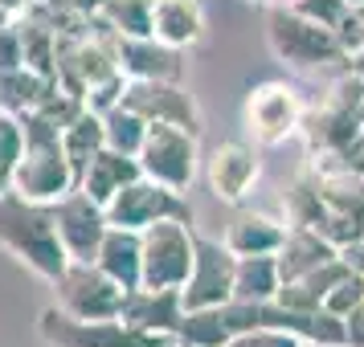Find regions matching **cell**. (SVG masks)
Wrapping results in <instances>:
<instances>
[{"instance_id":"cell-4","label":"cell","mask_w":364,"mask_h":347,"mask_svg":"<svg viewBox=\"0 0 364 347\" xmlns=\"http://www.w3.org/2000/svg\"><path fill=\"white\" fill-rule=\"evenodd\" d=\"M266 41L279 62L295 70H315V66H348V50L340 33L319 25V21L295 13L291 4H270L266 13Z\"/></svg>"},{"instance_id":"cell-9","label":"cell","mask_w":364,"mask_h":347,"mask_svg":"<svg viewBox=\"0 0 364 347\" xmlns=\"http://www.w3.org/2000/svg\"><path fill=\"white\" fill-rule=\"evenodd\" d=\"M50 286L53 307H62L74 319H119L123 294H127L99 262H70Z\"/></svg>"},{"instance_id":"cell-26","label":"cell","mask_w":364,"mask_h":347,"mask_svg":"<svg viewBox=\"0 0 364 347\" xmlns=\"http://www.w3.org/2000/svg\"><path fill=\"white\" fill-rule=\"evenodd\" d=\"M62 148H66L70 164H74V172L82 176V167L90 164V155L99 148H107V139H102V115H95V111H78V115L66 123V131H62Z\"/></svg>"},{"instance_id":"cell-5","label":"cell","mask_w":364,"mask_h":347,"mask_svg":"<svg viewBox=\"0 0 364 347\" xmlns=\"http://www.w3.org/2000/svg\"><path fill=\"white\" fill-rule=\"evenodd\" d=\"M37 331L50 347H160L164 335L139 331L123 319H74L62 307H46Z\"/></svg>"},{"instance_id":"cell-23","label":"cell","mask_w":364,"mask_h":347,"mask_svg":"<svg viewBox=\"0 0 364 347\" xmlns=\"http://www.w3.org/2000/svg\"><path fill=\"white\" fill-rule=\"evenodd\" d=\"M282 221H287L291 229H315V233L328 237V200L319 192L315 172H303V176L287 188V197H282Z\"/></svg>"},{"instance_id":"cell-18","label":"cell","mask_w":364,"mask_h":347,"mask_svg":"<svg viewBox=\"0 0 364 347\" xmlns=\"http://www.w3.org/2000/svg\"><path fill=\"white\" fill-rule=\"evenodd\" d=\"M221 241L230 246L233 258L279 253L282 241H287V221H282V216H270V213H237Z\"/></svg>"},{"instance_id":"cell-38","label":"cell","mask_w":364,"mask_h":347,"mask_svg":"<svg viewBox=\"0 0 364 347\" xmlns=\"http://www.w3.org/2000/svg\"><path fill=\"white\" fill-rule=\"evenodd\" d=\"M160 347H184V343H176V339H164V343H160Z\"/></svg>"},{"instance_id":"cell-19","label":"cell","mask_w":364,"mask_h":347,"mask_svg":"<svg viewBox=\"0 0 364 347\" xmlns=\"http://www.w3.org/2000/svg\"><path fill=\"white\" fill-rule=\"evenodd\" d=\"M144 167L135 155H123L115 148H99L90 155V164L82 167V176H78V188H82L90 200H99L102 209H107V200L115 197L123 184H132Z\"/></svg>"},{"instance_id":"cell-10","label":"cell","mask_w":364,"mask_h":347,"mask_svg":"<svg viewBox=\"0 0 364 347\" xmlns=\"http://www.w3.org/2000/svg\"><path fill=\"white\" fill-rule=\"evenodd\" d=\"M144 241V278L139 286H176L181 290L193 270L197 233L188 221H156L139 233Z\"/></svg>"},{"instance_id":"cell-34","label":"cell","mask_w":364,"mask_h":347,"mask_svg":"<svg viewBox=\"0 0 364 347\" xmlns=\"http://www.w3.org/2000/svg\"><path fill=\"white\" fill-rule=\"evenodd\" d=\"M25 66V45H21V29H17V17L0 29V70H17Z\"/></svg>"},{"instance_id":"cell-30","label":"cell","mask_w":364,"mask_h":347,"mask_svg":"<svg viewBox=\"0 0 364 347\" xmlns=\"http://www.w3.org/2000/svg\"><path fill=\"white\" fill-rule=\"evenodd\" d=\"M225 347H307L295 331H282V327H250L242 335H233Z\"/></svg>"},{"instance_id":"cell-20","label":"cell","mask_w":364,"mask_h":347,"mask_svg":"<svg viewBox=\"0 0 364 347\" xmlns=\"http://www.w3.org/2000/svg\"><path fill=\"white\" fill-rule=\"evenodd\" d=\"M95 262H99L123 290L139 286V278H144V241H139V233L111 225L107 237H102L99 253H95Z\"/></svg>"},{"instance_id":"cell-14","label":"cell","mask_w":364,"mask_h":347,"mask_svg":"<svg viewBox=\"0 0 364 347\" xmlns=\"http://www.w3.org/2000/svg\"><path fill=\"white\" fill-rule=\"evenodd\" d=\"M53 221H58V237L66 246L70 262H95L102 237L111 229L107 209L99 200H90L82 188H70L66 197L53 200Z\"/></svg>"},{"instance_id":"cell-40","label":"cell","mask_w":364,"mask_h":347,"mask_svg":"<svg viewBox=\"0 0 364 347\" xmlns=\"http://www.w3.org/2000/svg\"><path fill=\"white\" fill-rule=\"evenodd\" d=\"M254 4H274V0H254Z\"/></svg>"},{"instance_id":"cell-8","label":"cell","mask_w":364,"mask_h":347,"mask_svg":"<svg viewBox=\"0 0 364 347\" xmlns=\"http://www.w3.org/2000/svg\"><path fill=\"white\" fill-rule=\"evenodd\" d=\"M135 160L144 167V176L168 184L176 192H188L200 172V135L172 127V123H151Z\"/></svg>"},{"instance_id":"cell-17","label":"cell","mask_w":364,"mask_h":347,"mask_svg":"<svg viewBox=\"0 0 364 347\" xmlns=\"http://www.w3.org/2000/svg\"><path fill=\"white\" fill-rule=\"evenodd\" d=\"M205 9L200 0H151V37H160L164 45H176V50H193L205 41Z\"/></svg>"},{"instance_id":"cell-12","label":"cell","mask_w":364,"mask_h":347,"mask_svg":"<svg viewBox=\"0 0 364 347\" xmlns=\"http://www.w3.org/2000/svg\"><path fill=\"white\" fill-rule=\"evenodd\" d=\"M233 270H237V258L230 253L225 241L197 237L193 270H188V282L181 286L184 311H205V307H221V302H230L233 298Z\"/></svg>"},{"instance_id":"cell-29","label":"cell","mask_w":364,"mask_h":347,"mask_svg":"<svg viewBox=\"0 0 364 347\" xmlns=\"http://www.w3.org/2000/svg\"><path fill=\"white\" fill-rule=\"evenodd\" d=\"M21 151H25V127L21 115L0 106V192L13 188V172L21 164Z\"/></svg>"},{"instance_id":"cell-13","label":"cell","mask_w":364,"mask_h":347,"mask_svg":"<svg viewBox=\"0 0 364 347\" xmlns=\"http://www.w3.org/2000/svg\"><path fill=\"white\" fill-rule=\"evenodd\" d=\"M262 176V155H258V143H246V139H225L209 151L205 160V180H209V192H213L221 204H246L254 184Z\"/></svg>"},{"instance_id":"cell-39","label":"cell","mask_w":364,"mask_h":347,"mask_svg":"<svg viewBox=\"0 0 364 347\" xmlns=\"http://www.w3.org/2000/svg\"><path fill=\"white\" fill-rule=\"evenodd\" d=\"M348 4H352V9H364V0H348Z\"/></svg>"},{"instance_id":"cell-27","label":"cell","mask_w":364,"mask_h":347,"mask_svg":"<svg viewBox=\"0 0 364 347\" xmlns=\"http://www.w3.org/2000/svg\"><path fill=\"white\" fill-rule=\"evenodd\" d=\"M148 119L135 115L132 106H111V111H102V139H107V148L123 151V155H139L144 148V139H148Z\"/></svg>"},{"instance_id":"cell-31","label":"cell","mask_w":364,"mask_h":347,"mask_svg":"<svg viewBox=\"0 0 364 347\" xmlns=\"http://www.w3.org/2000/svg\"><path fill=\"white\" fill-rule=\"evenodd\" d=\"M123 86H127V78H123V70H115L111 78H102V82H95L90 90H86L82 106H86V111H95V115L111 111V106H119V102H123Z\"/></svg>"},{"instance_id":"cell-3","label":"cell","mask_w":364,"mask_h":347,"mask_svg":"<svg viewBox=\"0 0 364 347\" xmlns=\"http://www.w3.org/2000/svg\"><path fill=\"white\" fill-rule=\"evenodd\" d=\"M364 131V74L348 66L344 78L328 86V94L303 115V143L311 160H323L331 151H340L348 139Z\"/></svg>"},{"instance_id":"cell-36","label":"cell","mask_w":364,"mask_h":347,"mask_svg":"<svg viewBox=\"0 0 364 347\" xmlns=\"http://www.w3.org/2000/svg\"><path fill=\"white\" fill-rule=\"evenodd\" d=\"M336 253H340V262H344L352 274H364V237H352L344 246H336Z\"/></svg>"},{"instance_id":"cell-25","label":"cell","mask_w":364,"mask_h":347,"mask_svg":"<svg viewBox=\"0 0 364 347\" xmlns=\"http://www.w3.org/2000/svg\"><path fill=\"white\" fill-rule=\"evenodd\" d=\"M279 286H282V274H279V258H274V253L237 258V270H233V298L266 302V298L279 294Z\"/></svg>"},{"instance_id":"cell-24","label":"cell","mask_w":364,"mask_h":347,"mask_svg":"<svg viewBox=\"0 0 364 347\" xmlns=\"http://www.w3.org/2000/svg\"><path fill=\"white\" fill-rule=\"evenodd\" d=\"M53 90H58V78H46V74H37V70H29V66L0 70V106L13 111V115L37 111Z\"/></svg>"},{"instance_id":"cell-35","label":"cell","mask_w":364,"mask_h":347,"mask_svg":"<svg viewBox=\"0 0 364 347\" xmlns=\"http://www.w3.org/2000/svg\"><path fill=\"white\" fill-rule=\"evenodd\" d=\"M344 347H364V302L344 314Z\"/></svg>"},{"instance_id":"cell-21","label":"cell","mask_w":364,"mask_h":347,"mask_svg":"<svg viewBox=\"0 0 364 347\" xmlns=\"http://www.w3.org/2000/svg\"><path fill=\"white\" fill-rule=\"evenodd\" d=\"M344 274H348V265L340 262V258H331L328 265H315V270H307V274L282 282L274 298H279L282 307H291V311H323L331 286L344 278Z\"/></svg>"},{"instance_id":"cell-41","label":"cell","mask_w":364,"mask_h":347,"mask_svg":"<svg viewBox=\"0 0 364 347\" xmlns=\"http://www.w3.org/2000/svg\"><path fill=\"white\" fill-rule=\"evenodd\" d=\"M279 4H291V0H279Z\"/></svg>"},{"instance_id":"cell-1","label":"cell","mask_w":364,"mask_h":347,"mask_svg":"<svg viewBox=\"0 0 364 347\" xmlns=\"http://www.w3.org/2000/svg\"><path fill=\"white\" fill-rule=\"evenodd\" d=\"M0 246L21 265H29L41 282H53L70 265V253L58 237L53 204L29 200L13 188L0 192Z\"/></svg>"},{"instance_id":"cell-32","label":"cell","mask_w":364,"mask_h":347,"mask_svg":"<svg viewBox=\"0 0 364 347\" xmlns=\"http://www.w3.org/2000/svg\"><path fill=\"white\" fill-rule=\"evenodd\" d=\"M291 9L303 13V17L319 21V25H328V29H340L344 17L352 13V4H348V0H291Z\"/></svg>"},{"instance_id":"cell-6","label":"cell","mask_w":364,"mask_h":347,"mask_svg":"<svg viewBox=\"0 0 364 347\" xmlns=\"http://www.w3.org/2000/svg\"><path fill=\"white\" fill-rule=\"evenodd\" d=\"M107 221L119 229H135L144 233L156 221H188L193 225V204L184 192L168 188V184L151 180V176H135L132 184H123L115 197L107 200Z\"/></svg>"},{"instance_id":"cell-11","label":"cell","mask_w":364,"mask_h":347,"mask_svg":"<svg viewBox=\"0 0 364 347\" xmlns=\"http://www.w3.org/2000/svg\"><path fill=\"white\" fill-rule=\"evenodd\" d=\"M123 106H132L135 115L148 123H172L184 131L200 135V106L188 94L184 82H168V78H127L123 86Z\"/></svg>"},{"instance_id":"cell-22","label":"cell","mask_w":364,"mask_h":347,"mask_svg":"<svg viewBox=\"0 0 364 347\" xmlns=\"http://www.w3.org/2000/svg\"><path fill=\"white\" fill-rule=\"evenodd\" d=\"M274 258H279L282 282H291V278H299V274L315 270V265H328L331 258H340V253H336V246H331L323 233L291 229V225H287V241H282V249L274 253Z\"/></svg>"},{"instance_id":"cell-7","label":"cell","mask_w":364,"mask_h":347,"mask_svg":"<svg viewBox=\"0 0 364 347\" xmlns=\"http://www.w3.org/2000/svg\"><path fill=\"white\" fill-rule=\"evenodd\" d=\"M303 115H307V106H303L295 86L287 82L250 86L246 102H242V123L258 148H279L287 139H295L303 131Z\"/></svg>"},{"instance_id":"cell-15","label":"cell","mask_w":364,"mask_h":347,"mask_svg":"<svg viewBox=\"0 0 364 347\" xmlns=\"http://www.w3.org/2000/svg\"><path fill=\"white\" fill-rule=\"evenodd\" d=\"M111 50H115V66L123 78H168V82H184V50L164 45L160 37H132V33H111Z\"/></svg>"},{"instance_id":"cell-33","label":"cell","mask_w":364,"mask_h":347,"mask_svg":"<svg viewBox=\"0 0 364 347\" xmlns=\"http://www.w3.org/2000/svg\"><path fill=\"white\" fill-rule=\"evenodd\" d=\"M356 302H364V274H352V270H348L344 278L331 286V294H328V302H323V311H331V314H340V319H344V314L352 311Z\"/></svg>"},{"instance_id":"cell-16","label":"cell","mask_w":364,"mask_h":347,"mask_svg":"<svg viewBox=\"0 0 364 347\" xmlns=\"http://www.w3.org/2000/svg\"><path fill=\"white\" fill-rule=\"evenodd\" d=\"M119 319L132 323V327H139V331L176 339V331H181V323H184V298H181L176 286H132V290L123 294Z\"/></svg>"},{"instance_id":"cell-37","label":"cell","mask_w":364,"mask_h":347,"mask_svg":"<svg viewBox=\"0 0 364 347\" xmlns=\"http://www.w3.org/2000/svg\"><path fill=\"white\" fill-rule=\"evenodd\" d=\"M29 4H37V0H0V9H4V13H13V17H21Z\"/></svg>"},{"instance_id":"cell-28","label":"cell","mask_w":364,"mask_h":347,"mask_svg":"<svg viewBox=\"0 0 364 347\" xmlns=\"http://www.w3.org/2000/svg\"><path fill=\"white\" fill-rule=\"evenodd\" d=\"M99 21L111 33L144 37L151 33V0H102Z\"/></svg>"},{"instance_id":"cell-2","label":"cell","mask_w":364,"mask_h":347,"mask_svg":"<svg viewBox=\"0 0 364 347\" xmlns=\"http://www.w3.org/2000/svg\"><path fill=\"white\" fill-rule=\"evenodd\" d=\"M21 127H25V151H21V164L13 172V192L53 204L70 188H78V172L62 148V127H53L37 111L21 115Z\"/></svg>"}]
</instances>
